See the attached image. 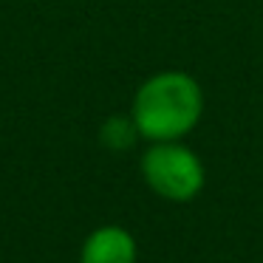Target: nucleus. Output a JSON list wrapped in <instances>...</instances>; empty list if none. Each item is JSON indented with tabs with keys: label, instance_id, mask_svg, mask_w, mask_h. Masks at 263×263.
<instances>
[{
	"label": "nucleus",
	"instance_id": "nucleus-2",
	"mask_svg": "<svg viewBox=\"0 0 263 263\" xmlns=\"http://www.w3.org/2000/svg\"><path fill=\"white\" fill-rule=\"evenodd\" d=\"M142 178L164 201H193L206 184L204 161L195 150L178 142H153L142 156Z\"/></svg>",
	"mask_w": 263,
	"mask_h": 263
},
{
	"label": "nucleus",
	"instance_id": "nucleus-3",
	"mask_svg": "<svg viewBox=\"0 0 263 263\" xmlns=\"http://www.w3.org/2000/svg\"><path fill=\"white\" fill-rule=\"evenodd\" d=\"M80 263H136V240L122 227H99L85 238Z\"/></svg>",
	"mask_w": 263,
	"mask_h": 263
},
{
	"label": "nucleus",
	"instance_id": "nucleus-1",
	"mask_svg": "<svg viewBox=\"0 0 263 263\" xmlns=\"http://www.w3.org/2000/svg\"><path fill=\"white\" fill-rule=\"evenodd\" d=\"M130 116L147 142H178L204 116V88L187 71H159L136 88Z\"/></svg>",
	"mask_w": 263,
	"mask_h": 263
},
{
	"label": "nucleus",
	"instance_id": "nucleus-4",
	"mask_svg": "<svg viewBox=\"0 0 263 263\" xmlns=\"http://www.w3.org/2000/svg\"><path fill=\"white\" fill-rule=\"evenodd\" d=\"M139 136V127L136 122H133V116H108V119L102 122V127H99V142H102V147L108 150H130L133 144H136Z\"/></svg>",
	"mask_w": 263,
	"mask_h": 263
}]
</instances>
